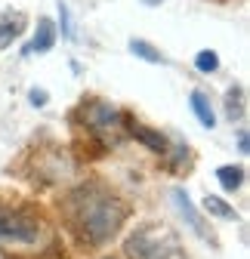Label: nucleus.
Masks as SVG:
<instances>
[{"label": "nucleus", "instance_id": "f257e3e1", "mask_svg": "<svg viewBox=\"0 0 250 259\" xmlns=\"http://www.w3.org/2000/svg\"><path fill=\"white\" fill-rule=\"evenodd\" d=\"M65 216L71 232L87 247H96L120 232L123 219L130 216V207L102 182H80L65 198Z\"/></svg>", "mask_w": 250, "mask_h": 259}, {"label": "nucleus", "instance_id": "f03ea898", "mask_svg": "<svg viewBox=\"0 0 250 259\" xmlns=\"http://www.w3.org/2000/svg\"><path fill=\"white\" fill-rule=\"evenodd\" d=\"M123 114L120 108H114L111 102H105V99H84L77 108H74V120H80L84 123V133H87V139H93V142H102V148H108V145H114L123 133H127V123H123Z\"/></svg>", "mask_w": 250, "mask_h": 259}, {"label": "nucleus", "instance_id": "7ed1b4c3", "mask_svg": "<svg viewBox=\"0 0 250 259\" xmlns=\"http://www.w3.org/2000/svg\"><path fill=\"white\" fill-rule=\"evenodd\" d=\"M123 250L133 259H185L179 238L170 229H164V225H142V229H136L127 238Z\"/></svg>", "mask_w": 250, "mask_h": 259}, {"label": "nucleus", "instance_id": "20e7f679", "mask_svg": "<svg viewBox=\"0 0 250 259\" xmlns=\"http://www.w3.org/2000/svg\"><path fill=\"white\" fill-rule=\"evenodd\" d=\"M40 222L28 210H13L0 204V244H37Z\"/></svg>", "mask_w": 250, "mask_h": 259}, {"label": "nucleus", "instance_id": "39448f33", "mask_svg": "<svg viewBox=\"0 0 250 259\" xmlns=\"http://www.w3.org/2000/svg\"><path fill=\"white\" fill-rule=\"evenodd\" d=\"M173 204H176V210L182 213V219L189 222V229L198 235V238H204V241H210V229H207V222H204V216H201V210L192 204V198L185 194L182 188H173Z\"/></svg>", "mask_w": 250, "mask_h": 259}, {"label": "nucleus", "instance_id": "423d86ee", "mask_svg": "<svg viewBox=\"0 0 250 259\" xmlns=\"http://www.w3.org/2000/svg\"><path fill=\"white\" fill-rule=\"evenodd\" d=\"M123 123H127V133L136 139V142H142L145 148H151L154 154H167V148H170V142H167V136L164 133H158V130H151V126H145V123H139L136 117H123Z\"/></svg>", "mask_w": 250, "mask_h": 259}, {"label": "nucleus", "instance_id": "0eeeda50", "mask_svg": "<svg viewBox=\"0 0 250 259\" xmlns=\"http://www.w3.org/2000/svg\"><path fill=\"white\" fill-rule=\"evenodd\" d=\"M28 28V16L22 10H0V50L13 47Z\"/></svg>", "mask_w": 250, "mask_h": 259}, {"label": "nucleus", "instance_id": "6e6552de", "mask_svg": "<svg viewBox=\"0 0 250 259\" xmlns=\"http://www.w3.org/2000/svg\"><path fill=\"white\" fill-rule=\"evenodd\" d=\"M53 47H56V25H53V19L40 16L37 28H34V40L25 47V56L28 53H50Z\"/></svg>", "mask_w": 250, "mask_h": 259}, {"label": "nucleus", "instance_id": "1a4fd4ad", "mask_svg": "<svg viewBox=\"0 0 250 259\" xmlns=\"http://www.w3.org/2000/svg\"><path fill=\"white\" fill-rule=\"evenodd\" d=\"M189 102H192V111H195L198 123H201L204 130H213V126H216V114H213V105H210V96H207L204 90H192Z\"/></svg>", "mask_w": 250, "mask_h": 259}, {"label": "nucleus", "instance_id": "9d476101", "mask_svg": "<svg viewBox=\"0 0 250 259\" xmlns=\"http://www.w3.org/2000/svg\"><path fill=\"white\" fill-rule=\"evenodd\" d=\"M247 114V105H244V87H229L226 90V117L229 120H241Z\"/></svg>", "mask_w": 250, "mask_h": 259}, {"label": "nucleus", "instance_id": "9b49d317", "mask_svg": "<svg viewBox=\"0 0 250 259\" xmlns=\"http://www.w3.org/2000/svg\"><path fill=\"white\" fill-rule=\"evenodd\" d=\"M201 207H204V213H207V216H216V219H226V222H235V219H238L235 207H232V204H226L223 198H216V194H207Z\"/></svg>", "mask_w": 250, "mask_h": 259}, {"label": "nucleus", "instance_id": "f8f14e48", "mask_svg": "<svg viewBox=\"0 0 250 259\" xmlns=\"http://www.w3.org/2000/svg\"><path fill=\"white\" fill-rule=\"evenodd\" d=\"M130 53L133 56H139L142 62H148V65H161L164 62V53L158 50V47H151L148 40H139V37H133L130 40Z\"/></svg>", "mask_w": 250, "mask_h": 259}, {"label": "nucleus", "instance_id": "ddd939ff", "mask_svg": "<svg viewBox=\"0 0 250 259\" xmlns=\"http://www.w3.org/2000/svg\"><path fill=\"white\" fill-rule=\"evenodd\" d=\"M216 179H220V185H223L226 191H238V188L244 185V170L235 167V164H226V167L216 170Z\"/></svg>", "mask_w": 250, "mask_h": 259}, {"label": "nucleus", "instance_id": "4468645a", "mask_svg": "<svg viewBox=\"0 0 250 259\" xmlns=\"http://www.w3.org/2000/svg\"><path fill=\"white\" fill-rule=\"evenodd\" d=\"M195 68L201 74H213L216 68H220V53H216V50H201L195 56Z\"/></svg>", "mask_w": 250, "mask_h": 259}, {"label": "nucleus", "instance_id": "2eb2a0df", "mask_svg": "<svg viewBox=\"0 0 250 259\" xmlns=\"http://www.w3.org/2000/svg\"><path fill=\"white\" fill-rule=\"evenodd\" d=\"M28 102H31V105H34V108H40V105H47V102H50V96H47V90H40V87H34V90H31V93H28Z\"/></svg>", "mask_w": 250, "mask_h": 259}, {"label": "nucleus", "instance_id": "dca6fc26", "mask_svg": "<svg viewBox=\"0 0 250 259\" xmlns=\"http://www.w3.org/2000/svg\"><path fill=\"white\" fill-rule=\"evenodd\" d=\"M238 151L247 154V130H241V133H238Z\"/></svg>", "mask_w": 250, "mask_h": 259}, {"label": "nucleus", "instance_id": "f3484780", "mask_svg": "<svg viewBox=\"0 0 250 259\" xmlns=\"http://www.w3.org/2000/svg\"><path fill=\"white\" fill-rule=\"evenodd\" d=\"M142 4H145V7H161L164 0H142Z\"/></svg>", "mask_w": 250, "mask_h": 259}, {"label": "nucleus", "instance_id": "a211bd4d", "mask_svg": "<svg viewBox=\"0 0 250 259\" xmlns=\"http://www.w3.org/2000/svg\"><path fill=\"white\" fill-rule=\"evenodd\" d=\"M105 259H111V256H105Z\"/></svg>", "mask_w": 250, "mask_h": 259}]
</instances>
